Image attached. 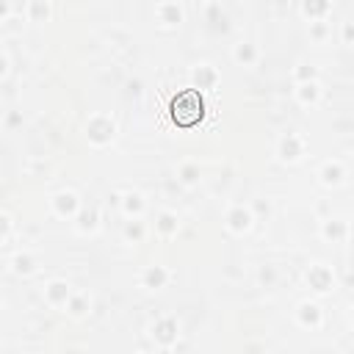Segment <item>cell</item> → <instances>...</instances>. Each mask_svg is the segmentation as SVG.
<instances>
[{
  "instance_id": "6da1fadb",
  "label": "cell",
  "mask_w": 354,
  "mask_h": 354,
  "mask_svg": "<svg viewBox=\"0 0 354 354\" xmlns=\"http://www.w3.org/2000/svg\"><path fill=\"white\" fill-rule=\"evenodd\" d=\"M171 122L180 127H194L205 116V100L199 91H180L171 100Z\"/></svg>"
}]
</instances>
